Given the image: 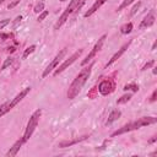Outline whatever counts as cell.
<instances>
[{
	"instance_id": "obj_1",
	"label": "cell",
	"mask_w": 157,
	"mask_h": 157,
	"mask_svg": "<svg viewBox=\"0 0 157 157\" xmlns=\"http://www.w3.org/2000/svg\"><path fill=\"white\" fill-rule=\"evenodd\" d=\"M92 67H93V63H91L88 66L83 67L78 72V75L74 78V81L71 82V85L69 86V90H67V98L69 99L76 98V96L81 92L83 85L87 82V80H88V77H90V75L92 72Z\"/></svg>"
},
{
	"instance_id": "obj_2",
	"label": "cell",
	"mask_w": 157,
	"mask_h": 157,
	"mask_svg": "<svg viewBox=\"0 0 157 157\" xmlns=\"http://www.w3.org/2000/svg\"><path fill=\"white\" fill-rule=\"evenodd\" d=\"M157 123V118L156 117H142L135 121H131L121 128H119L118 130H115L114 132H112V137L117 136V135H121V134H125V132H129V131H132V130H136V129H140V128H144V126H147V125H152V124H156Z\"/></svg>"
},
{
	"instance_id": "obj_3",
	"label": "cell",
	"mask_w": 157,
	"mask_h": 157,
	"mask_svg": "<svg viewBox=\"0 0 157 157\" xmlns=\"http://www.w3.org/2000/svg\"><path fill=\"white\" fill-rule=\"evenodd\" d=\"M85 4V0H71L70 1V4H69V6L65 9V11L59 16V18H58V21L55 22V25H54V29L55 31H58L67 20H69V16L71 15V13H75L77 10H80L81 7H82V5Z\"/></svg>"
},
{
	"instance_id": "obj_4",
	"label": "cell",
	"mask_w": 157,
	"mask_h": 157,
	"mask_svg": "<svg viewBox=\"0 0 157 157\" xmlns=\"http://www.w3.org/2000/svg\"><path fill=\"white\" fill-rule=\"evenodd\" d=\"M40 115H42V109H37V110L31 115V118H29V120H28V123H27L25 134H23V136H22L23 140H25V142L28 141L29 137L32 136V134L34 132V130H36V128H37V125H38V123H39Z\"/></svg>"
},
{
	"instance_id": "obj_5",
	"label": "cell",
	"mask_w": 157,
	"mask_h": 157,
	"mask_svg": "<svg viewBox=\"0 0 157 157\" xmlns=\"http://www.w3.org/2000/svg\"><path fill=\"white\" fill-rule=\"evenodd\" d=\"M82 52H83L82 49L76 50V52H75V53H74V54H72V55H71L69 59H66V60H65L63 64H60L59 66H56V69L54 70V76H58V75H59V74H61L64 70H66L69 66H71V65H72V64H74V63H75V61H76V60H77V59L81 56Z\"/></svg>"
},
{
	"instance_id": "obj_6",
	"label": "cell",
	"mask_w": 157,
	"mask_h": 157,
	"mask_svg": "<svg viewBox=\"0 0 157 157\" xmlns=\"http://www.w3.org/2000/svg\"><path fill=\"white\" fill-rule=\"evenodd\" d=\"M105 38H107V34H103V36L97 40V43L94 44V47L92 48V50H91V52L87 54V56L81 61V65H82V66H85L86 64H88V63L96 56V54L102 49V47H103V44H104V42H105Z\"/></svg>"
},
{
	"instance_id": "obj_7",
	"label": "cell",
	"mask_w": 157,
	"mask_h": 157,
	"mask_svg": "<svg viewBox=\"0 0 157 157\" xmlns=\"http://www.w3.org/2000/svg\"><path fill=\"white\" fill-rule=\"evenodd\" d=\"M65 54H66V49H63V50H60V52L54 56V59H53V60L49 63V65L44 69V71H43V74H42V77H43V78H45V77H47V76H48L53 70H55V69H56V66H58V65H59V63L63 60V58H64V55H65Z\"/></svg>"
},
{
	"instance_id": "obj_8",
	"label": "cell",
	"mask_w": 157,
	"mask_h": 157,
	"mask_svg": "<svg viewBox=\"0 0 157 157\" xmlns=\"http://www.w3.org/2000/svg\"><path fill=\"white\" fill-rule=\"evenodd\" d=\"M130 44H131V40H129L128 43H125V44H124V45H123V47H121L117 53H114V54H113V56H112V58L108 60V63L105 64V69H107L108 66H110L112 64H114V63H115V61H117V60H118V59H119V58L125 53V50L129 48V45H130Z\"/></svg>"
},
{
	"instance_id": "obj_9",
	"label": "cell",
	"mask_w": 157,
	"mask_h": 157,
	"mask_svg": "<svg viewBox=\"0 0 157 157\" xmlns=\"http://www.w3.org/2000/svg\"><path fill=\"white\" fill-rule=\"evenodd\" d=\"M29 91H31V87H26V88L22 90V91H21L13 99H11V101H10V109L15 108V107H16V105H17V104H18V103H20V102H21V101L29 93Z\"/></svg>"
},
{
	"instance_id": "obj_10",
	"label": "cell",
	"mask_w": 157,
	"mask_h": 157,
	"mask_svg": "<svg viewBox=\"0 0 157 157\" xmlns=\"http://www.w3.org/2000/svg\"><path fill=\"white\" fill-rule=\"evenodd\" d=\"M153 23H155V15H153V11H151V12L147 13V15L144 17V20L140 22L139 28H140V29H145V28H147V27H151Z\"/></svg>"
},
{
	"instance_id": "obj_11",
	"label": "cell",
	"mask_w": 157,
	"mask_h": 157,
	"mask_svg": "<svg viewBox=\"0 0 157 157\" xmlns=\"http://www.w3.org/2000/svg\"><path fill=\"white\" fill-rule=\"evenodd\" d=\"M25 144V140H23V137H21V139H18L11 147H10V150L6 152V156H9V157H13V156H16L17 155V152L20 151V148L22 147V145Z\"/></svg>"
},
{
	"instance_id": "obj_12",
	"label": "cell",
	"mask_w": 157,
	"mask_h": 157,
	"mask_svg": "<svg viewBox=\"0 0 157 157\" xmlns=\"http://www.w3.org/2000/svg\"><path fill=\"white\" fill-rule=\"evenodd\" d=\"M98 91H99L101 94L107 96L108 93H110V92L113 91V85H112V82L108 81V80L102 81V82L99 83V86H98Z\"/></svg>"
},
{
	"instance_id": "obj_13",
	"label": "cell",
	"mask_w": 157,
	"mask_h": 157,
	"mask_svg": "<svg viewBox=\"0 0 157 157\" xmlns=\"http://www.w3.org/2000/svg\"><path fill=\"white\" fill-rule=\"evenodd\" d=\"M87 137H88V136H87V135H85V136H81V137H76V139H74V140H70V141H61V142H59V144H58V147H60V148L70 147V146H72V145H75V144H77V142H81V141L86 140Z\"/></svg>"
},
{
	"instance_id": "obj_14",
	"label": "cell",
	"mask_w": 157,
	"mask_h": 157,
	"mask_svg": "<svg viewBox=\"0 0 157 157\" xmlns=\"http://www.w3.org/2000/svg\"><path fill=\"white\" fill-rule=\"evenodd\" d=\"M105 1H107V0H96V1H94V4H93V5H92V6H91L86 12H85V15H83V16H85V17H90V16H92V15H93V13H94V12H96V11H97V10H98V9H99V7L105 2Z\"/></svg>"
},
{
	"instance_id": "obj_15",
	"label": "cell",
	"mask_w": 157,
	"mask_h": 157,
	"mask_svg": "<svg viewBox=\"0 0 157 157\" xmlns=\"http://www.w3.org/2000/svg\"><path fill=\"white\" fill-rule=\"evenodd\" d=\"M120 117H121V112H120L119 109H113V110L109 113V115H108V119H107V121H105V125H110L112 123H114L115 120H118Z\"/></svg>"
},
{
	"instance_id": "obj_16",
	"label": "cell",
	"mask_w": 157,
	"mask_h": 157,
	"mask_svg": "<svg viewBox=\"0 0 157 157\" xmlns=\"http://www.w3.org/2000/svg\"><path fill=\"white\" fill-rule=\"evenodd\" d=\"M131 31H132V23L131 22H128V23H125L120 27V33L121 34H129V33H131Z\"/></svg>"
},
{
	"instance_id": "obj_17",
	"label": "cell",
	"mask_w": 157,
	"mask_h": 157,
	"mask_svg": "<svg viewBox=\"0 0 157 157\" xmlns=\"http://www.w3.org/2000/svg\"><path fill=\"white\" fill-rule=\"evenodd\" d=\"M10 110H11V109H10V101L2 103V104L0 105V118H1L4 114H6L7 112H10Z\"/></svg>"
},
{
	"instance_id": "obj_18",
	"label": "cell",
	"mask_w": 157,
	"mask_h": 157,
	"mask_svg": "<svg viewBox=\"0 0 157 157\" xmlns=\"http://www.w3.org/2000/svg\"><path fill=\"white\" fill-rule=\"evenodd\" d=\"M131 94L130 93H125V94H123L120 98H118V101H117V104H123V103H126V102H129L130 99H131Z\"/></svg>"
},
{
	"instance_id": "obj_19",
	"label": "cell",
	"mask_w": 157,
	"mask_h": 157,
	"mask_svg": "<svg viewBox=\"0 0 157 157\" xmlns=\"http://www.w3.org/2000/svg\"><path fill=\"white\" fill-rule=\"evenodd\" d=\"M34 50H36V45H29L28 48H26V49H25V52H23L22 59H27V58L29 56V54H32Z\"/></svg>"
},
{
	"instance_id": "obj_20",
	"label": "cell",
	"mask_w": 157,
	"mask_h": 157,
	"mask_svg": "<svg viewBox=\"0 0 157 157\" xmlns=\"http://www.w3.org/2000/svg\"><path fill=\"white\" fill-rule=\"evenodd\" d=\"M43 10H44V1L37 2V4L34 5V7H33V11H34L36 13H40Z\"/></svg>"
},
{
	"instance_id": "obj_21",
	"label": "cell",
	"mask_w": 157,
	"mask_h": 157,
	"mask_svg": "<svg viewBox=\"0 0 157 157\" xmlns=\"http://www.w3.org/2000/svg\"><path fill=\"white\" fill-rule=\"evenodd\" d=\"M135 0H124L119 6H118V9H117V11H121V10H124L125 7H128L130 4H132Z\"/></svg>"
},
{
	"instance_id": "obj_22",
	"label": "cell",
	"mask_w": 157,
	"mask_h": 157,
	"mask_svg": "<svg viewBox=\"0 0 157 157\" xmlns=\"http://www.w3.org/2000/svg\"><path fill=\"white\" fill-rule=\"evenodd\" d=\"M12 63H13V58L9 56L7 59H5V61H4L2 66H1V70H5V69H7L9 66H11V65H12Z\"/></svg>"
},
{
	"instance_id": "obj_23",
	"label": "cell",
	"mask_w": 157,
	"mask_h": 157,
	"mask_svg": "<svg viewBox=\"0 0 157 157\" xmlns=\"http://www.w3.org/2000/svg\"><path fill=\"white\" fill-rule=\"evenodd\" d=\"M124 90H125V91L131 90V91H134V92H137V91H139V86H137L136 83H129V85H125V86H124Z\"/></svg>"
},
{
	"instance_id": "obj_24",
	"label": "cell",
	"mask_w": 157,
	"mask_h": 157,
	"mask_svg": "<svg viewBox=\"0 0 157 157\" xmlns=\"http://www.w3.org/2000/svg\"><path fill=\"white\" fill-rule=\"evenodd\" d=\"M49 15V11H47V10H43L40 13H39V16H38V18H37V21L38 22H42L43 20H45V17Z\"/></svg>"
},
{
	"instance_id": "obj_25",
	"label": "cell",
	"mask_w": 157,
	"mask_h": 157,
	"mask_svg": "<svg viewBox=\"0 0 157 157\" xmlns=\"http://www.w3.org/2000/svg\"><path fill=\"white\" fill-rule=\"evenodd\" d=\"M155 65V60H150V61H147L144 66H142V69H141V71H145V70H147V69H150V67H152Z\"/></svg>"
},
{
	"instance_id": "obj_26",
	"label": "cell",
	"mask_w": 157,
	"mask_h": 157,
	"mask_svg": "<svg viewBox=\"0 0 157 157\" xmlns=\"http://www.w3.org/2000/svg\"><path fill=\"white\" fill-rule=\"evenodd\" d=\"M140 6H141V2H140V1H139L137 4H135V5L132 6L131 11H130V15H131V16H132V15H135V13H136V11L139 10V7H140Z\"/></svg>"
},
{
	"instance_id": "obj_27",
	"label": "cell",
	"mask_w": 157,
	"mask_h": 157,
	"mask_svg": "<svg viewBox=\"0 0 157 157\" xmlns=\"http://www.w3.org/2000/svg\"><path fill=\"white\" fill-rule=\"evenodd\" d=\"M21 20H22V16H21V15H20V16H17V17L15 18L13 23H12V27H13V28H16V27L18 26V23H21Z\"/></svg>"
},
{
	"instance_id": "obj_28",
	"label": "cell",
	"mask_w": 157,
	"mask_h": 157,
	"mask_svg": "<svg viewBox=\"0 0 157 157\" xmlns=\"http://www.w3.org/2000/svg\"><path fill=\"white\" fill-rule=\"evenodd\" d=\"M10 23V20L9 18H5V20H1L0 21V29H2L5 26H7Z\"/></svg>"
},
{
	"instance_id": "obj_29",
	"label": "cell",
	"mask_w": 157,
	"mask_h": 157,
	"mask_svg": "<svg viewBox=\"0 0 157 157\" xmlns=\"http://www.w3.org/2000/svg\"><path fill=\"white\" fill-rule=\"evenodd\" d=\"M156 96H157V91L155 90V91L152 92V96H151V98H150V101H151V102H155V101H156Z\"/></svg>"
},
{
	"instance_id": "obj_30",
	"label": "cell",
	"mask_w": 157,
	"mask_h": 157,
	"mask_svg": "<svg viewBox=\"0 0 157 157\" xmlns=\"http://www.w3.org/2000/svg\"><path fill=\"white\" fill-rule=\"evenodd\" d=\"M20 1H21V0H15V1H13V2H11V4H10V5H9V9H12V7H13V6H15V5H17V4H18V2H20Z\"/></svg>"
},
{
	"instance_id": "obj_31",
	"label": "cell",
	"mask_w": 157,
	"mask_h": 157,
	"mask_svg": "<svg viewBox=\"0 0 157 157\" xmlns=\"http://www.w3.org/2000/svg\"><path fill=\"white\" fill-rule=\"evenodd\" d=\"M156 140H157V137H156V136H153L151 140H148V144H152V142H155Z\"/></svg>"
},
{
	"instance_id": "obj_32",
	"label": "cell",
	"mask_w": 157,
	"mask_h": 157,
	"mask_svg": "<svg viewBox=\"0 0 157 157\" xmlns=\"http://www.w3.org/2000/svg\"><path fill=\"white\" fill-rule=\"evenodd\" d=\"M156 45H157V42L155 40V42H153V44H152V48H151V49H152V50H155V49H156Z\"/></svg>"
},
{
	"instance_id": "obj_33",
	"label": "cell",
	"mask_w": 157,
	"mask_h": 157,
	"mask_svg": "<svg viewBox=\"0 0 157 157\" xmlns=\"http://www.w3.org/2000/svg\"><path fill=\"white\" fill-rule=\"evenodd\" d=\"M9 52H10V53L15 52V47H10V48H9Z\"/></svg>"
},
{
	"instance_id": "obj_34",
	"label": "cell",
	"mask_w": 157,
	"mask_h": 157,
	"mask_svg": "<svg viewBox=\"0 0 157 157\" xmlns=\"http://www.w3.org/2000/svg\"><path fill=\"white\" fill-rule=\"evenodd\" d=\"M152 72H153V75H156V74H157V67H153V70H152Z\"/></svg>"
},
{
	"instance_id": "obj_35",
	"label": "cell",
	"mask_w": 157,
	"mask_h": 157,
	"mask_svg": "<svg viewBox=\"0 0 157 157\" xmlns=\"http://www.w3.org/2000/svg\"><path fill=\"white\" fill-rule=\"evenodd\" d=\"M2 2H5V0H0V5H1Z\"/></svg>"
},
{
	"instance_id": "obj_36",
	"label": "cell",
	"mask_w": 157,
	"mask_h": 157,
	"mask_svg": "<svg viewBox=\"0 0 157 157\" xmlns=\"http://www.w3.org/2000/svg\"><path fill=\"white\" fill-rule=\"evenodd\" d=\"M60 1H66V0H60Z\"/></svg>"
}]
</instances>
